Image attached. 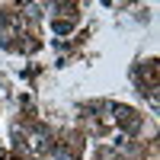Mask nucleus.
<instances>
[{
  "label": "nucleus",
  "instance_id": "nucleus-1",
  "mask_svg": "<svg viewBox=\"0 0 160 160\" xmlns=\"http://www.w3.org/2000/svg\"><path fill=\"white\" fill-rule=\"evenodd\" d=\"M55 32H71V22H55Z\"/></svg>",
  "mask_w": 160,
  "mask_h": 160
}]
</instances>
